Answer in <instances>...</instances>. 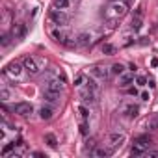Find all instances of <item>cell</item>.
<instances>
[{"label": "cell", "mask_w": 158, "mask_h": 158, "mask_svg": "<svg viewBox=\"0 0 158 158\" xmlns=\"http://www.w3.org/2000/svg\"><path fill=\"white\" fill-rule=\"evenodd\" d=\"M23 65H24V71L30 73V74H39V71H41L37 60H35V58H30V56H26V58L23 60Z\"/></svg>", "instance_id": "obj_1"}, {"label": "cell", "mask_w": 158, "mask_h": 158, "mask_svg": "<svg viewBox=\"0 0 158 158\" xmlns=\"http://www.w3.org/2000/svg\"><path fill=\"white\" fill-rule=\"evenodd\" d=\"M23 69H24V65H21V63H17V61H11V63L4 69V73H6L10 78H19L21 73H23Z\"/></svg>", "instance_id": "obj_2"}, {"label": "cell", "mask_w": 158, "mask_h": 158, "mask_svg": "<svg viewBox=\"0 0 158 158\" xmlns=\"http://www.w3.org/2000/svg\"><path fill=\"white\" fill-rule=\"evenodd\" d=\"M50 19L56 23V24H67L69 23V17L63 13V10H50Z\"/></svg>", "instance_id": "obj_3"}, {"label": "cell", "mask_w": 158, "mask_h": 158, "mask_svg": "<svg viewBox=\"0 0 158 158\" xmlns=\"http://www.w3.org/2000/svg\"><path fill=\"white\" fill-rule=\"evenodd\" d=\"M13 112L19 114V115H23V117H28V115L34 112V108H32V104H28V102H17V104L13 106Z\"/></svg>", "instance_id": "obj_4"}, {"label": "cell", "mask_w": 158, "mask_h": 158, "mask_svg": "<svg viewBox=\"0 0 158 158\" xmlns=\"http://www.w3.org/2000/svg\"><path fill=\"white\" fill-rule=\"evenodd\" d=\"M95 99H97V91H93V89H86V91H82V101L84 102H95Z\"/></svg>", "instance_id": "obj_5"}, {"label": "cell", "mask_w": 158, "mask_h": 158, "mask_svg": "<svg viewBox=\"0 0 158 158\" xmlns=\"http://www.w3.org/2000/svg\"><path fill=\"white\" fill-rule=\"evenodd\" d=\"M123 141H125V134H117V132L110 134V143H112L114 147H119Z\"/></svg>", "instance_id": "obj_6"}, {"label": "cell", "mask_w": 158, "mask_h": 158, "mask_svg": "<svg viewBox=\"0 0 158 158\" xmlns=\"http://www.w3.org/2000/svg\"><path fill=\"white\" fill-rule=\"evenodd\" d=\"M91 74H93L95 78H102V80H106V78H108V73H106V69H102V67H91Z\"/></svg>", "instance_id": "obj_7"}, {"label": "cell", "mask_w": 158, "mask_h": 158, "mask_svg": "<svg viewBox=\"0 0 158 158\" xmlns=\"http://www.w3.org/2000/svg\"><path fill=\"white\" fill-rule=\"evenodd\" d=\"M52 114H54V112H52V108H50V106H43V108L39 110V117H41V119H45V121H48V119L52 117Z\"/></svg>", "instance_id": "obj_8"}, {"label": "cell", "mask_w": 158, "mask_h": 158, "mask_svg": "<svg viewBox=\"0 0 158 158\" xmlns=\"http://www.w3.org/2000/svg\"><path fill=\"white\" fill-rule=\"evenodd\" d=\"M136 143H138V145H141V147H145V149L149 151V147H151L152 139H151L149 136H139V138H136Z\"/></svg>", "instance_id": "obj_9"}, {"label": "cell", "mask_w": 158, "mask_h": 158, "mask_svg": "<svg viewBox=\"0 0 158 158\" xmlns=\"http://www.w3.org/2000/svg\"><path fill=\"white\" fill-rule=\"evenodd\" d=\"M130 154L132 156H143V154H147V149L141 147V145H138V143H134V147L130 149Z\"/></svg>", "instance_id": "obj_10"}, {"label": "cell", "mask_w": 158, "mask_h": 158, "mask_svg": "<svg viewBox=\"0 0 158 158\" xmlns=\"http://www.w3.org/2000/svg\"><path fill=\"white\" fill-rule=\"evenodd\" d=\"M45 89L54 91V93H60V91H61V84H60L58 80H50V82L47 84V88H45Z\"/></svg>", "instance_id": "obj_11"}, {"label": "cell", "mask_w": 158, "mask_h": 158, "mask_svg": "<svg viewBox=\"0 0 158 158\" xmlns=\"http://www.w3.org/2000/svg\"><path fill=\"white\" fill-rule=\"evenodd\" d=\"M134 82V74H121V84L119 86H123V88H127V86H130Z\"/></svg>", "instance_id": "obj_12"}, {"label": "cell", "mask_w": 158, "mask_h": 158, "mask_svg": "<svg viewBox=\"0 0 158 158\" xmlns=\"http://www.w3.org/2000/svg\"><path fill=\"white\" fill-rule=\"evenodd\" d=\"M52 4H54L56 10H69V6H71L69 0H54Z\"/></svg>", "instance_id": "obj_13"}, {"label": "cell", "mask_w": 158, "mask_h": 158, "mask_svg": "<svg viewBox=\"0 0 158 158\" xmlns=\"http://www.w3.org/2000/svg\"><path fill=\"white\" fill-rule=\"evenodd\" d=\"M43 97H45V101H48V102H56V101H58V97H60V93H54V91H48V89H45Z\"/></svg>", "instance_id": "obj_14"}, {"label": "cell", "mask_w": 158, "mask_h": 158, "mask_svg": "<svg viewBox=\"0 0 158 158\" xmlns=\"http://www.w3.org/2000/svg\"><path fill=\"white\" fill-rule=\"evenodd\" d=\"M125 114H127L128 117H136V115H138V106H134V104H127V106H125Z\"/></svg>", "instance_id": "obj_15"}, {"label": "cell", "mask_w": 158, "mask_h": 158, "mask_svg": "<svg viewBox=\"0 0 158 158\" xmlns=\"http://www.w3.org/2000/svg\"><path fill=\"white\" fill-rule=\"evenodd\" d=\"M13 34H15L17 37H24V35H26V26H24V24H17V26L13 28Z\"/></svg>", "instance_id": "obj_16"}, {"label": "cell", "mask_w": 158, "mask_h": 158, "mask_svg": "<svg viewBox=\"0 0 158 158\" xmlns=\"http://www.w3.org/2000/svg\"><path fill=\"white\" fill-rule=\"evenodd\" d=\"M112 152H114L112 149H102V147H101V149H95V151H93V156H110Z\"/></svg>", "instance_id": "obj_17"}, {"label": "cell", "mask_w": 158, "mask_h": 158, "mask_svg": "<svg viewBox=\"0 0 158 158\" xmlns=\"http://www.w3.org/2000/svg\"><path fill=\"white\" fill-rule=\"evenodd\" d=\"M45 141H47L50 147H56V145H58V139H56L54 134H45Z\"/></svg>", "instance_id": "obj_18"}, {"label": "cell", "mask_w": 158, "mask_h": 158, "mask_svg": "<svg viewBox=\"0 0 158 158\" xmlns=\"http://www.w3.org/2000/svg\"><path fill=\"white\" fill-rule=\"evenodd\" d=\"M112 73H114V74H119V76H121V74L125 73V67H123L121 63H114V65H112Z\"/></svg>", "instance_id": "obj_19"}, {"label": "cell", "mask_w": 158, "mask_h": 158, "mask_svg": "<svg viewBox=\"0 0 158 158\" xmlns=\"http://www.w3.org/2000/svg\"><path fill=\"white\" fill-rule=\"evenodd\" d=\"M102 52H104V54H108V56H112V54L115 52V47H114V45H110V43H106V45H102Z\"/></svg>", "instance_id": "obj_20"}, {"label": "cell", "mask_w": 158, "mask_h": 158, "mask_svg": "<svg viewBox=\"0 0 158 158\" xmlns=\"http://www.w3.org/2000/svg\"><path fill=\"white\" fill-rule=\"evenodd\" d=\"M112 10H115V15H123V13L127 11L125 4H114V8H112Z\"/></svg>", "instance_id": "obj_21"}, {"label": "cell", "mask_w": 158, "mask_h": 158, "mask_svg": "<svg viewBox=\"0 0 158 158\" xmlns=\"http://www.w3.org/2000/svg\"><path fill=\"white\" fill-rule=\"evenodd\" d=\"M52 37H54L56 41H61V43H65V35H63L60 30H52Z\"/></svg>", "instance_id": "obj_22"}, {"label": "cell", "mask_w": 158, "mask_h": 158, "mask_svg": "<svg viewBox=\"0 0 158 158\" xmlns=\"http://www.w3.org/2000/svg\"><path fill=\"white\" fill-rule=\"evenodd\" d=\"M15 145H17V143H8V145H4V149H2V156H8V154L15 149Z\"/></svg>", "instance_id": "obj_23"}, {"label": "cell", "mask_w": 158, "mask_h": 158, "mask_svg": "<svg viewBox=\"0 0 158 158\" xmlns=\"http://www.w3.org/2000/svg\"><path fill=\"white\" fill-rule=\"evenodd\" d=\"M84 80H86V76H84V74H78V76L74 78V86H78V88H80V86L84 84Z\"/></svg>", "instance_id": "obj_24"}, {"label": "cell", "mask_w": 158, "mask_h": 158, "mask_svg": "<svg viewBox=\"0 0 158 158\" xmlns=\"http://www.w3.org/2000/svg\"><path fill=\"white\" fill-rule=\"evenodd\" d=\"M132 28H134V30H139V28H141V17H139V15L132 21Z\"/></svg>", "instance_id": "obj_25"}, {"label": "cell", "mask_w": 158, "mask_h": 158, "mask_svg": "<svg viewBox=\"0 0 158 158\" xmlns=\"http://www.w3.org/2000/svg\"><path fill=\"white\" fill-rule=\"evenodd\" d=\"M78 112H80V115H82V119H88V115H89V112H88V108H86V106H78Z\"/></svg>", "instance_id": "obj_26"}, {"label": "cell", "mask_w": 158, "mask_h": 158, "mask_svg": "<svg viewBox=\"0 0 158 158\" xmlns=\"http://www.w3.org/2000/svg\"><path fill=\"white\" fill-rule=\"evenodd\" d=\"M136 84L138 86H147V78L145 76H136Z\"/></svg>", "instance_id": "obj_27"}, {"label": "cell", "mask_w": 158, "mask_h": 158, "mask_svg": "<svg viewBox=\"0 0 158 158\" xmlns=\"http://www.w3.org/2000/svg\"><path fill=\"white\" fill-rule=\"evenodd\" d=\"M88 88H89V89H93V91H97V89H99V86H97V82H95V80H89V82H88Z\"/></svg>", "instance_id": "obj_28"}, {"label": "cell", "mask_w": 158, "mask_h": 158, "mask_svg": "<svg viewBox=\"0 0 158 158\" xmlns=\"http://www.w3.org/2000/svg\"><path fill=\"white\" fill-rule=\"evenodd\" d=\"M0 97H2V101H8L10 99V91L8 89H2V91H0Z\"/></svg>", "instance_id": "obj_29"}, {"label": "cell", "mask_w": 158, "mask_h": 158, "mask_svg": "<svg viewBox=\"0 0 158 158\" xmlns=\"http://www.w3.org/2000/svg\"><path fill=\"white\" fill-rule=\"evenodd\" d=\"M78 39H80V43H82V45H86V43H88V39H89V35H88V34H82Z\"/></svg>", "instance_id": "obj_30"}, {"label": "cell", "mask_w": 158, "mask_h": 158, "mask_svg": "<svg viewBox=\"0 0 158 158\" xmlns=\"http://www.w3.org/2000/svg\"><path fill=\"white\" fill-rule=\"evenodd\" d=\"M147 125H149L151 128H158V119H151V121H149Z\"/></svg>", "instance_id": "obj_31"}, {"label": "cell", "mask_w": 158, "mask_h": 158, "mask_svg": "<svg viewBox=\"0 0 158 158\" xmlns=\"http://www.w3.org/2000/svg\"><path fill=\"white\" fill-rule=\"evenodd\" d=\"M80 132H82L84 136L88 134V125H86V123H82V125H80Z\"/></svg>", "instance_id": "obj_32"}, {"label": "cell", "mask_w": 158, "mask_h": 158, "mask_svg": "<svg viewBox=\"0 0 158 158\" xmlns=\"http://www.w3.org/2000/svg\"><path fill=\"white\" fill-rule=\"evenodd\" d=\"M8 43H10V35H4V37H2V45H4V47H6V45H8Z\"/></svg>", "instance_id": "obj_33"}, {"label": "cell", "mask_w": 158, "mask_h": 158, "mask_svg": "<svg viewBox=\"0 0 158 158\" xmlns=\"http://www.w3.org/2000/svg\"><path fill=\"white\" fill-rule=\"evenodd\" d=\"M128 95H138V91H136L134 88H130V89H128Z\"/></svg>", "instance_id": "obj_34"}, {"label": "cell", "mask_w": 158, "mask_h": 158, "mask_svg": "<svg viewBox=\"0 0 158 158\" xmlns=\"http://www.w3.org/2000/svg\"><path fill=\"white\" fill-rule=\"evenodd\" d=\"M151 65H152V67H156V65H158V60H156V58H154V60H151Z\"/></svg>", "instance_id": "obj_35"}]
</instances>
